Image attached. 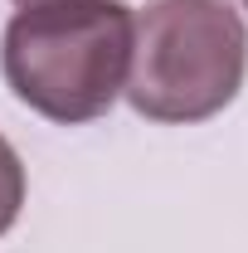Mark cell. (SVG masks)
Returning a JSON list of instances; mask_svg holds the SVG:
<instances>
[{
	"label": "cell",
	"instance_id": "cell-1",
	"mask_svg": "<svg viewBox=\"0 0 248 253\" xmlns=\"http://www.w3.org/2000/svg\"><path fill=\"white\" fill-rule=\"evenodd\" d=\"M5 83L49 122L102 117L131 68V10L117 0L30 5L5 30Z\"/></svg>",
	"mask_w": 248,
	"mask_h": 253
},
{
	"label": "cell",
	"instance_id": "cell-2",
	"mask_svg": "<svg viewBox=\"0 0 248 253\" xmlns=\"http://www.w3.org/2000/svg\"><path fill=\"white\" fill-rule=\"evenodd\" d=\"M248 68V34L229 0H151L131 15L122 93L151 122H205L224 112Z\"/></svg>",
	"mask_w": 248,
	"mask_h": 253
},
{
	"label": "cell",
	"instance_id": "cell-3",
	"mask_svg": "<svg viewBox=\"0 0 248 253\" xmlns=\"http://www.w3.org/2000/svg\"><path fill=\"white\" fill-rule=\"evenodd\" d=\"M20 205H25V166L15 156V146L0 136V234L20 219Z\"/></svg>",
	"mask_w": 248,
	"mask_h": 253
},
{
	"label": "cell",
	"instance_id": "cell-4",
	"mask_svg": "<svg viewBox=\"0 0 248 253\" xmlns=\"http://www.w3.org/2000/svg\"><path fill=\"white\" fill-rule=\"evenodd\" d=\"M15 5H25V10H30V5H54V0H15Z\"/></svg>",
	"mask_w": 248,
	"mask_h": 253
},
{
	"label": "cell",
	"instance_id": "cell-5",
	"mask_svg": "<svg viewBox=\"0 0 248 253\" xmlns=\"http://www.w3.org/2000/svg\"><path fill=\"white\" fill-rule=\"evenodd\" d=\"M244 5H248V0H244Z\"/></svg>",
	"mask_w": 248,
	"mask_h": 253
}]
</instances>
